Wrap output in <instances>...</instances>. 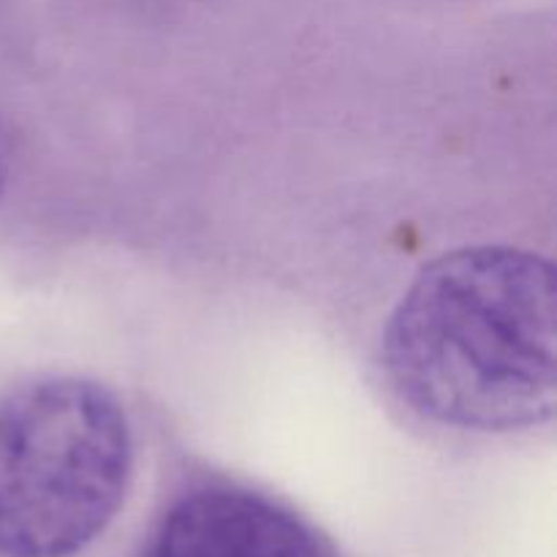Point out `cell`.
<instances>
[{
    "instance_id": "1",
    "label": "cell",
    "mask_w": 557,
    "mask_h": 557,
    "mask_svg": "<svg viewBox=\"0 0 557 557\" xmlns=\"http://www.w3.org/2000/svg\"><path fill=\"white\" fill-rule=\"evenodd\" d=\"M555 272L511 245L430 261L386 321L392 392L428 422L466 433L542 428L557 406Z\"/></svg>"
},
{
    "instance_id": "2",
    "label": "cell",
    "mask_w": 557,
    "mask_h": 557,
    "mask_svg": "<svg viewBox=\"0 0 557 557\" xmlns=\"http://www.w3.org/2000/svg\"><path fill=\"white\" fill-rule=\"evenodd\" d=\"M134 430L109 386L49 375L0 400V555L74 557L123 509Z\"/></svg>"
},
{
    "instance_id": "3",
    "label": "cell",
    "mask_w": 557,
    "mask_h": 557,
    "mask_svg": "<svg viewBox=\"0 0 557 557\" xmlns=\"http://www.w3.org/2000/svg\"><path fill=\"white\" fill-rule=\"evenodd\" d=\"M145 557H332L313 528L267 495L210 484L163 517Z\"/></svg>"
},
{
    "instance_id": "4",
    "label": "cell",
    "mask_w": 557,
    "mask_h": 557,
    "mask_svg": "<svg viewBox=\"0 0 557 557\" xmlns=\"http://www.w3.org/2000/svg\"><path fill=\"white\" fill-rule=\"evenodd\" d=\"M3 185H5V161L0 156V194H3Z\"/></svg>"
}]
</instances>
